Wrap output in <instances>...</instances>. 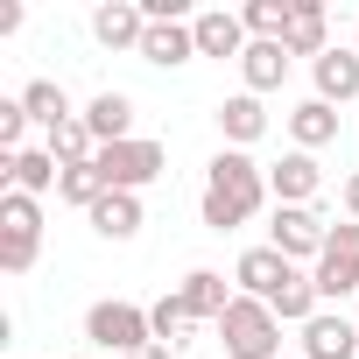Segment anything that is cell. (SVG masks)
Returning <instances> with one entry per match:
<instances>
[{
    "instance_id": "6da1fadb",
    "label": "cell",
    "mask_w": 359,
    "mask_h": 359,
    "mask_svg": "<svg viewBox=\"0 0 359 359\" xmlns=\"http://www.w3.org/2000/svg\"><path fill=\"white\" fill-rule=\"evenodd\" d=\"M261 205H268V169H261L247 148H219L212 169H205V198H198L205 226H212V233H233V226H247Z\"/></svg>"
},
{
    "instance_id": "7a4b0ae2",
    "label": "cell",
    "mask_w": 359,
    "mask_h": 359,
    "mask_svg": "<svg viewBox=\"0 0 359 359\" xmlns=\"http://www.w3.org/2000/svg\"><path fill=\"white\" fill-rule=\"evenodd\" d=\"M219 338H226V359H282V317L254 296H233V310L219 317Z\"/></svg>"
},
{
    "instance_id": "3957f363",
    "label": "cell",
    "mask_w": 359,
    "mask_h": 359,
    "mask_svg": "<svg viewBox=\"0 0 359 359\" xmlns=\"http://www.w3.org/2000/svg\"><path fill=\"white\" fill-rule=\"evenodd\" d=\"M43 254V198H0V275H29Z\"/></svg>"
},
{
    "instance_id": "277c9868",
    "label": "cell",
    "mask_w": 359,
    "mask_h": 359,
    "mask_svg": "<svg viewBox=\"0 0 359 359\" xmlns=\"http://www.w3.org/2000/svg\"><path fill=\"white\" fill-rule=\"evenodd\" d=\"M92 169H99V184H106V191H134V198H141L155 176L169 169V148H162V141H148V134H134V141L99 148V162H92Z\"/></svg>"
},
{
    "instance_id": "5b68a950",
    "label": "cell",
    "mask_w": 359,
    "mask_h": 359,
    "mask_svg": "<svg viewBox=\"0 0 359 359\" xmlns=\"http://www.w3.org/2000/svg\"><path fill=\"white\" fill-rule=\"evenodd\" d=\"M85 338L99 345V352H120V359H134L141 345H155V324H148V310L141 303H92L85 310Z\"/></svg>"
},
{
    "instance_id": "8992f818",
    "label": "cell",
    "mask_w": 359,
    "mask_h": 359,
    "mask_svg": "<svg viewBox=\"0 0 359 359\" xmlns=\"http://www.w3.org/2000/svg\"><path fill=\"white\" fill-rule=\"evenodd\" d=\"M310 282H317V296H324V303H338V296H359V219L331 226V240H324V254H317Z\"/></svg>"
},
{
    "instance_id": "52a82bcc",
    "label": "cell",
    "mask_w": 359,
    "mask_h": 359,
    "mask_svg": "<svg viewBox=\"0 0 359 359\" xmlns=\"http://www.w3.org/2000/svg\"><path fill=\"white\" fill-rule=\"evenodd\" d=\"M275 240V254H289V261H317L324 254V240H331V226L317 219V205H275V226H268Z\"/></svg>"
},
{
    "instance_id": "ba28073f",
    "label": "cell",
    "mask_w": 359,
    "mask_h": 359,
    "mask_svg": "<svg viewBox=\"0 0 359 359\" xmlns=\"http://www.w3.org/2000/svg\"><path fill=\"white\" fill-rule=\"evenodd\" d=\"M296 275H303V268H296L289 254H275V247H247V254H240V268H233L240 296H254V303H275Z\"/></svg>"
},
{
    "instance_id": "9c48e42d",
    "label": "cell",
    "mask_w": 359,
    "mask_h": 359,
    "mask_svg": "<svg viewBox=\"0 0 359 359\" xmlns=\"http://www.w3.org/2000/svg\"><path fill=\"white\" fill-rule=\"evenodd\" d=\"M191 36H198V57H247V22L233 15V8H205V15H191Z\"/></svg>"
},
{
    "instance_id": "30bf717a",
    "label": "cell",
    "mask_w": 359,
    "mask_h": 359,
    "mask_svg": "<svg viewBox=\"0 0 359 359\" xmlns=\"http://www.w3.org/2000/svg\"><path fill=\"white\" fill-rule=\"evenodd\" d=\"M268 191H275V205H317V191H324V169H317V155L289 148V155L268 169Z\"/></svg>"
},
{
    "instance_id": "8fae6325",
    "label": "cell",
    "mask_w": 359,
    "mask_h": 359,
    "mask_svg": "<svg viewBox=\"0 0 359 359\" xmlns=\"http://www.w3.org/2000/svg\"><path fill=\"white\" fill-rule=\"evenodd\" d=\"M233 296H240V289H226V275H219V268H191V275H184V289H176V303L191 310V324H219V317L233 310Z\"/></svg>"
},
{
    "instance_id": "7c38bea8",
    "label": "cell",
    "mask_w": 359,
    "mask_h": 359,
    "mask_svg": "<svg viewBox=\"0 0 359 359\" xmlns=\"http://www.w3.org/2000/svg\"><path fill=\"white\" fill-rule=\"evenodd\" d=\"M303 359H359V317L317 310V317L303 324Z\"/></svg>"
},
{
    "instance_id": "4fadbf2b",
    "label": "cell",
    "mask_w": 359,
    "mask_h": 359,
    "mask_svg": "<svg viewBox=\"0 0 359 359\" xmlns=\"http://www.w3.org/2000/svg\"><path fill=\"white\" fill-rule=\"evenodd\" d=\"M92 36H99L106 50H134V57H141V36H148L141 0H106V8L92 15Z\"/></svg>"
},
{
    "instance_id": "5bb4252c",
    "label": "cell",
    "mask_w": 359,
    "mask_h": 359,
    "mask_svg": "<svg viewBox=\"0 0 359 359\" xmlns=\"http://www.w3.org/2000/svg\"><path fill=\"white\" fill-rule=\"evenodd\" d=\"M310 78H317V99L324 106H345V99H359V50H324L317 64H310Z\"/></svg>"
},
{
    "instance_id": "9a60e30c",
    "label": "cell",
    "mask_w": 359,
    "mask_h": 359,
    "mask_svg": "<svg viewBox=\"0 0 359 359\" xmlns=\"http://www.w3.org/2000/svg\"><path fill=\"white\" fill-rule=\"evenodd\" d=\"M198 57V36H191V22H148V36H141V64H162V71H176V64H191Z\"/></svg>"
},
{
    "instance_id": "2e32d148",
    "label": "cell",
    "mask_w": 359,
    "mask_h": 359,
    "mask_svg": "<svg viewBox=\"0 0 359 359\" xmlns=\"http://www.w3.org/2000/svg\"><path fill=\"white\" fill-rule=\"evenodd\" d=\"M219 134H226V148H254V141L268 134V106H261L254 92H233V99L219 106Z\"/></svg>"
},
{
    "instance_id": "e0dca14e",
    "label": "cell",
    "mask_w": 359,
    "mask_h": 359,
    "mask_svg": "<svg viewBox=\"0 0 359 359\" xmlns=\"http://www.w3.org/2000/svg\"><path fill=\"white\" fill-rule=\"evenodd\" d=\"M57 184H64V169H57L50 148H22V155H8V191L43 198V191H57Z\"/></svg>"
},
{
    "instance_id": "ac0fdd59",
    "label": "cell",
    "mask_w": 359,
    "mask_h": 359,
    "mask_svg": "<svg viewBox=\"0 0 359 359\" xmlns=\"http://www.w3.org/2000/svg\"><path fill=\"white\" fill-rule=\"evenodd\" d=\"M85 127L99 134V148H113V141H134V99H127V92H99V99L85 106Z\"/></svg>"
},
{
    "instance_id": "d6986e66",
    "label": "cell",
    "mask_w": 359,
    "mask_h": 359,
    "mask_svg": "<svg viewBox=\"0 0 359 359\" xmlns=\"http://www.w3.org/2000/svg\"><path fill=\"white\" fill-rule=\"evenodd\" d=\"M289 141H296L303 155L331 148V141H338V106H324V99H303V106L289 113Z\"/></svg>"
},
{
    "instance_id": "ffe728a7",
    "label": "cell",
    "mask_w": 359,
    "mask_h": 359,
    "mask_svg": "<svg viewBox=\"0 0 359 359\" xmlns=\"http://www.w3.org/2000/svg\"><path fill=\"white\" fill-rule=\"evenodd\" d=\"M85 219H92L99 240H134V233H141V198H134V191H106Z\"/></svg>"
},
{
    "instance_id": "44dd1931",
    "label": "cell",
    "mask_w": 359,
    "mask_h": 359,
    "mask_svg": "<svg viewBox=\"0 0 359 359\" xmlns=\"http://www.w3.org/2000/svg\"><path fill=\"white\" fill-rule=\"evenodd\" d=\"M240 78H247V92H254V99H261V92H275V85L289 78V43H247Z\"/></svg>"
},
{
    "instance_id": "7402d4cb",
    "label": "cell",
    "mask_w": 359,
    "mask_h": 359,
    "mask_svg": "<svg viewBox=\"0 0 359 359\" xmlns=\"http://www.w3.org/2000/svg\"><path fill=\"white\" fill-rule=\"evenodd\" d=\"M240 22H247L254 43H289V29H296V0H247Z\"/></svg>"
},
{
    "instance_id": "603a6c76",
    "label": "cell",
    "mask_w": 359,
    "mask_h": 359,
    "mask_svg": "<svg viewBox=\"0 0 359 359\" xmlns=\"http://www.w3.org/2000/svg\"><path fill=\"white\" fill-rule=\"evenodd\" d=\"M331 50V22H324V8L317 0H296V29H289V57H324Z\"/></svg>"
},
{
    "instance_id": "cb8c5ba5",
    "label": "cell",
    "mask_w": 359,
    "mask_h": 359,
    "mask_svg": "<svg viewBox=\"0 0 359 359\" xmlns=\"http://www.w3.org/2000/svg\"><path fill=\"white\" fill-rule=\"evenodd\" d=\"M22 113L50 134V127H64V120H78L71 113V99H64V85H50V78H36V85H22Z\"/></svg>"
},
{
    "instance_id": "d4e9b609",
    "label": "cell",
    "mask_w": 359,
    "mask_h": 359,
    "mask_svg": "<svg viewBox=\"0 0 359 359\" xmlns=\"http://www.w3.org/2000/svg\"><path fill=\"white\" fill-rule=\"evenodd\" d=\"M317 303H324V296H317V282H310V275H296V282H289L268 310H275L282 324H310V317H317Z\"/></svg>"
},
{
    "instance_id": "484cf974",
    "label": "cell",
    "mask_w": 359,
    "mask_h": 359,
    "mask_svg": "<svg viewBox=\"0 0 359 359\" xmlns=\"http://www.w3.org/2000/svg\"><path fill=\"white\" fill-rule=\"evenodd\" d=\"M148 324H155V345H169V352H176V345H191V310L176 303V296H162V303L148 310Z\"/></svg>"
},
{
    "instance_id": "4316f807",
    "label": "cell",
    "mask_w": 359,
    "mask_h": 359,
    "mask_svg": "<svg viewBox=\"0 0 359 359\" xmlns=\"http://www.w3.org/2000/svg\"><path fill=\"white\" fill-rule=\"evenodd\" d=\"M57 198H64V205H78V212H92V205L106 198V184H99V169H64Z\"/></svg>"
},
{
    "instance_id": "83f0119b",
    "label": "cell",
    "mask_w": 359,
    "mask_h": 359,
    "mask_svg": "<svg viewBox=\"0 0 359 359\" xmlns=\"http://www.w3.org/2000/svg\"><path fill=\"white\" fill-rule=\"evenodd\" d=\"M22 134H29L22 99H0V148H8V155H22Z\"/></svg>"
},
{
    "instance_id": "f1b7e54d",
    "label": "cell",
    "mask_w": 359,
    "mask_h": 359,
    "mask_svg": "<svg viewBox=\"0 0 359 359\" xmlns=\"http://www.w3.org/2000/svg\"><path fill=\"white\" fill-rule=\"evenodd\" d=\"M345 212H352V219H359V169H352V176H345Z\"/></svg>"
},
{
    "instance_id": "f546056e",
    "label": "cell",
    "mask_w": 359,
    "mask_h": 359,
    "mask_svg": "<svg viewBox=\"0 0 359 359\" xmlns=\"http://www.w3.org/2000/svg\"><path fill=\"white\" fill-rule=\"evenodd\" d=\"M134 359H169V345H141V352H134Z\"/></svg>"
},
{
    "instance_id": "4dcf8cb0",
    "label": "cell",
    "mask_w": 359,
    "mask_h": 359,
    "mask_svg": "<svg viewBox=\"0 0 359 359\" xmlns=\"http://www.w3.org/2000/svg\"><path fill=\"white\" fill-rule=\"evenodd\" d=\"M352 317H359V310H352Z\"/></svg>"
},
{
    "instance_id": "1f68e13d",
    "label": "cell",
    "mask_w": 359,
    "mask_h": 359,
    "mask_svg": "<svg viewBox=\"0 0 359 359\" xmlns=\"http://www.w3.org/2000/svg\"><path fill=\"white\" fill-rule=\"evenodd\" d=\"M352 50H359V43H352Z\"/></svg>"
}]
</instances>
